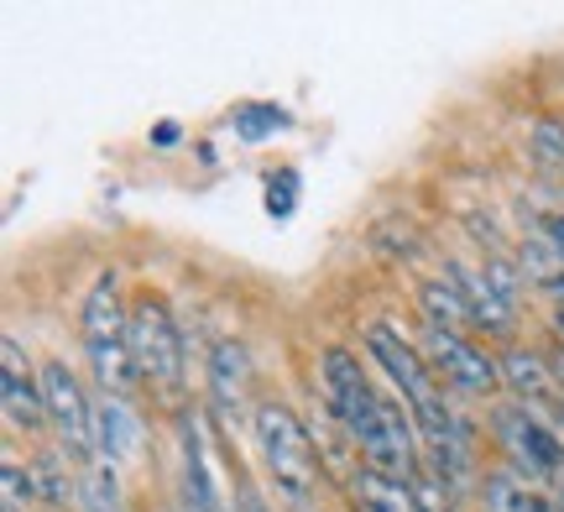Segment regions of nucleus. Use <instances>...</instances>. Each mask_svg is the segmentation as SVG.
<instances>
[{
	"mask_svg": "<svg viewBox=\"0 0 564 512\" xmlns=\"http://www.w3.org/2000/svg\"><path fill=\"white\" fill-rule=\"evenodd\" d=\"M560 512H564V487H560Z\"/></svg>",
	"mask_w": 564,
	"mask_h": 512,
	"instance_id": "cd10ccee",
	"label": "nucleus"
},
{
	"mask_svg": "<svg viewBox=\"0 0 564 512\" xmlns=\"http://www.w3.org/2000/svg\"><path fill=\"white\" fill-rule=\"evenodd\" d=\"M449 277L465 287L476 329H486V335H512V325H518V304H512V298H502V293L491 287V277H486L481 266L449 262Z\"/></svg>",
	"mask_w": 564,
	"mask_h": 512,
	"instance_id": "f8f14e48",
	"label": "nucleus"
},
{
	"mask_svg": "<svg viewBox=\"0 0 564 512\" xmlns=\"http://www.w3.org/2000/svg\"><path fill=\"white\" fill-rule=\"evenodd\" d=\"M528 152H533L544 167H560L564 163V121H533V131H528Z\"/></svg>",
	"mask_w": 564,
	"mask_h": 512,
	"instance_id": "412c9836",
	"label": "nucleus"
},
{
	"mask_svg": "<svg viewBox=\"0 0 564 512\" xmlns=\"http://www.w3.org/2000/svg\"><path fill=\"white\" fill-rule=\"evenodd\" d=\"M423 361L434 367L440 382L470 392V397H491L497 382H502V371L491 367V356L481 346H470L460 329H444V325H423Z\"/></svg>",
	"mask_w": 564,
	"mask_h": 512,
	"instance_id": "0eeeda50",
	"label": "nucleus"
},
{
	"mask_svg": "<svg viewBox=\"0 0 564 512\" xmlns=\"http://www.w3.org/2000/svg\"><path fill=\"white\" fill-rule=\"evenodd\" d=\"M131 361H137L141 382H152L158 392H178L183 388V340L178 325L162 298L141 293L131 304Z\"/></svg>",
	"mask_w": 564,
	"mask_h": 512,
	"instance_id": "20e7f679",
	"label": "nucleus"
},
{
	"mask_svg": "<svg viewBox=\"0 0 564 512\" xmlns=\"http://www.w3.org/2000/svg\"><path fill=\"white\" fill-rule=\"evenodd\" d=\"M282 126H288L282 105H246V110H236V137L241 142H262V137L282 131Z\"/></svg>",
	"mask_w": 564,
	"mask_h": 512,
	"instance_id": "aec40b11",
	"label": "nucleus"
},
{
	"mask_svg": "<svg viewBox=\"0 0 564 512\" xmlns=\"http://www.w3.org/2000/svg\"><path fill=\"white\" fill-rule=\"evenodd\" d=\"M0 397H6L11 429H42V424H47L42 382L26 377V356H21V346L11 340V335H6V346H0Z\"/></svg>",
	"mask_w": 564,
	"mask_h": 512,
	"instance_id": "9d476101",
	"label": "nucleus"
},
{
	"mask_svg": "<svg viewBox=\"0 0 564 512\" xmlns=\"http://www.w3.org/2000/svg\"><path fill=\"white\" fill-rule=\"evenodd\" d=\"M366 356H371V361H377V367H382L387 377L403 388L408 403H423L429 392H440V388H434V367H429V361H423L419 350L408 346L392 325H371V329H366Z\"/></svg>",
	"mask_w": 564,
	"mask_h": 512,
	"instance_id": "1a4fd4ad",
	"label": "nucleus"
},
{
	"mask_svg": "<svg viewBox=\"0 0 564 512\" xmlns=\"http://www.w3.org/2000/svg\"><path fill=\"white\" fill-rule=\"evenodd\" d=\"M26 471H32V487H37V497H47V502H68V476H63L58 455H42V460H32Z\"/></svg>",
	"mask_w": 564,
	"mask_h": 512,
	"instance_id": "4be33fe9",
	"label": "nucleus"
},
{
	"mask_svg": "<svg viewBox=\"0 0 564 512\" xmlns=\"http://www.w3.org/2000/svg\"><path fill=\"white\" fill-rule=\"evenodd\" d=\"M246 377H251L246 346L220 340V346L209 350V397H215V413H236V403L246 397Z\"/></svg>",
	"mask_w": 564,
	"mask_h": 512,
	"instance_id": "dca6fc26",
	"label": "nucleus"
},
{
	"mask_svg": "<svg viewBox=\"0 0 564 512\" xmlns=\"http://www.w3.org/2000/svg\"><path fill=\"white\" fill-rule=\"evenodd\" d=\"M74 497L84 502V512H126L121 471H116V460L95 455V460L84 466V476H79V487H74Z\"/></svg>",
	"mask_w": 564,
	"mask_h": 512,
	"instance_id": "6ab92c4d",
	"label": "nucleus"
},
{
	"mask_svg": "<svg viewBox=\"0 0 564 512\" xmlns=\"http://www.w3.org/2000/svg\"><path fill=\"white\" fill-rule=\"evenodd\" d=\"M544 241H549V251L564 262V215H549L544 220Z\"/></svg>",
	"mask_w": 564,
	"mask_h": 512,
	"instance_id": "393cba45",
	"label": "nucleus"
},
{
	"mask_svg": "<svg viewBox=\"0 0 564 512\" xmlns=\"http://www.w3.org/2000/svg\"><path fill=\"white\" fill-rule=\"evenodd\" d=\"M481 502H486V512H560L544 497V487L523 481V476L512 471V466H502V471H486Z\"/></svg>",
	"mask_w": 564,
	"mask_h": 512,
	"instance_id": "f3484780",
	"label": "nucleus"
},
{
	"mask_svg": "<svg viewBox=\"0 0 564 512\" xmlns=\"http://www.w3.org/2000/svg\"><path fill=\"white\" fill-rule=\"evenodd\" d=\"M319 388H324V403H329V413L340 418L345 429H356V424L366 418V408L377 403V392L366 388L361 361H356L350 350H340V346H329L319 356Z\"/></svg>",
	"mask_w": 564,
	"mask_h": 512,
	"instance_id": "6e6552de",
	"label": "nucleus"
},
{
	"mask_svg": "<svg viewBox=\"0 0 564 512\" xmlns=\"http://www.w3.org/2000/svg\"><path fill=\"white\" fill-rule=\"evenodd\" d=\"M350 497L361 502V512H423L413 481L382 476V471H371V466H361V471L350 476Z\"/></svg>",
	"mask_w": 564,
	"mask_h": 512,
	"instance_id": "2eb2a0df",
	"label": "nucleus"
},
{
	"mask_svg": "<svg viewBox=\"0 0 564 512\" xmlns=\"http://www.w3.org/2000/svg\"><path fill=\"white\" fill-rule=\"evenodd\" d=\"M84 350H89V371L100 392L110 397H126L137 388V361H131V314L121 304V277L116 272H100L89 298H84Z\"/></svg>",
	"mask_w": 564,
	"mask_h": 512,
	"instance_id": "f257e3e1",
	"label": "nucleus"
},
{
	"mask_svg": "<svg viewBox=\"0 0 564 512\" xmlns=\"http://www.w3.org/2000/svg\"><path fill=\"white\" fill-rule=\"evenodd\" d=\"M257 445H262V460L278 481V492L288 502H308L319 487V455H314V439L299 424V413L288 403H262L257 408Z\"/></svg>",
	"mask_w": 564,
	"mask_h": 512,
	"instance_id": "f03ea898",
	"label": "nucleus"
},
{
	"mask_svg": "<svg viewBox=\"0 0 564 512\" xmlns=\"http://www.w3.org/2000/svg\"><path fill=\"white\" fill-rule=\"evenodd\" d=\"M419 304L423 314H429V325H444V329H476V319H470V298H465V287L455 283V277H429V283L419 287Z\"/></svg>",
	"mask_w": 564,
	"mask_h": 512,
	"instance_id": "a211bd4d",
	"label": "nucleus"
},
{
	"mask_svg": "<svg viewBox=\"0 0 564 512\" xmlns=\"http://www.w3.org/2000/svg\"><path fill=\"white\" fill-rule=\"evenodd\" d=\"M502 377L523 392L533 413L549 408V403H554V408L564 403V377L549 367L544 356H533V350H507V356H502Z\"/></svg>",
	"mask_w": 564,
	"mask_h": 512,
	"instance_id": "4468645a",
	"label": "nucleus"
},
{
	"mask_svg": "<svg viewBox=\"0 0 564 512\" xmlns=\"http://www.w3.org/2000/svg\"><path fill=\"white\" fill-rule=\"evenodd\" d=\"M293 194H299V173H278L267 184V209L272 215H293Z\"/></svg>",
	"mask_w": 564,
	"mask_h": 512,
	"instance_id": "b1692460",
	"label": "nucleus"
},
{
	"mask_svg": "<svg viewBox=\"0 0 564 512\" xmlns=\"http://www.w3.org/2000/svg\"><path fill=\"white\" fill-rule=\"evenodd\" d=\"M178 445H183V502H188V512H225L220 487H215V471H209L204 429L188 418V413L178 418Z\"/></svg>",
	"mask_w": 564,
	"mask_h": 512,
	"instance_id": "9b49d317",
	"label": "nucleus"
},
{
	"mask_svg": "<svg viewBox=\"0 0 564 512\" xmlns=\"http://www.w3.org/2000/svg\"><path fill=\"white\" fill-rule=\"evenodd\" d=\"M152 142H158V146H173V142H178V126H158V131H152Z\"/></svg>",
	"mask_w": 564,
	"mask_h": 512,
	"instance_id": "a878e982",
	"label": "nucleus"
},
{
	"mask_svg": "<svg viewBox=\"0 0 564 512\" xmlns=\"http://www.w3.org/2000/svg\"><path fill=\"white\" fill-rule=\"evenodd\" d=\"M560 340H564V314H560Z\"/></svg>",
	"mask_w": 564,
	"mask_h": 512,
	"instance_id": "bb28decb",
	"label": "nucleus"
},
{
	"mask_svg": "<svg viewBox=\"0 0 564 512\" xmlns=\"http://www.w3.org/2000/svg\"><path fill=\"white\" fill-rule=\"evenodd\" d=\"M350 439L361 445V460L371 466V471L382 476H398V481H419V434H413V424L403 418V408L398 403H387V397H377L371 408H366V418L350 429Z\"/></svg>",
	"mask_w": 564,
	"mask_h": 512,
	"instance_id": "39448f33",
	"label": "nucleus"
},
{
	"mask_svg": "<svg viewBox=\"0 0 564 512\" xmlns=\"http://www.w3.org/2000/svg\"><path fill=\"white\" fill-rule=\"evenodd\" d=\"M42 403H47V418L58 429V445L63 455L74 460H95V403H84V388L79 377L63 367V361H42Z\"/></svg>",
	"mask_w": 564,
	"mask_h": 512,
	"instance_id": "423d86ee",
	"label": "nucleus"
},
{
	"mask_svg": "<svg viewBox=\"0 0 564 512\" xmlns=\"http://www.w3.org/2000/svg\"><path fill=\"white\" fill-rule=\"evenodd\" d=\"M137 450H141V424H137V413H131V403L100 392V403H95V455L121 466Z\"/></svg>",
	"mask_w": 564,
	"mask_h": 512,
	"instance_id": "ddd939ff",
	"label": "nucleus"
},
{
	"mask_svg": "<svg viewBox=\"0 0 564 512\" xmlns=\"http://www.w3.org/2000/svg\"><path fill=\"white\" fill-rule=\"evenodd\" d=\"M491 434L502 445L507 466L523 481H533V487L560 481L564 487V439L544 424V413H533L528 403H502L491 413Z\"/></svg>",
	"mask_w": 564,
	"mask_h": 512,
	"instance_id": "7ed1b4c3",
	"label": "nucleus"
},
{
	"mask_svg": "<svg viewBox=\"0 0 564 512\" xmlns=\"http://www.w3.org/2000/svg\"><path fill=\"white\" fill-rule=\"evenodd\" d=\"M0 481H6V512H21V502H32V471H21L17 460H6V471H0Z\"/></svg>",
	"mask_w": 564,
	"mask_h": 512,
	"instance_id": "5701e85b",
	"label": "nucleus"
}]
</instances>
